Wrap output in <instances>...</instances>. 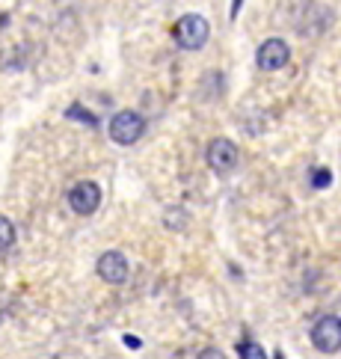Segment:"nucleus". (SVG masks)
Listing matches in <instances>:
<instances>
[{
	"label": "nucleus",
	"mask_w": 341,
	"mask_h": 359,
	"mask_svg": "<svg viewBox=\"0 0 341 359\" xmlns=\"http://www.w3.org/2000/svg\"><path fill=\"white\" fill-rule=\"evenodd\" d=\"M208 36H211V27L199 12H187V15H181L179 24H175V42H179V48H184V50L205 48Z\"/></svg>",
	"instance_id": "obj_1"
},
{
	"label": "nucleus",
	"mask_w": 341,
	"mask_h": 359,
	"mask_svg": "<svg viewBox=\"0 0 341 359\" xmlns=\"http://www.w3.org/2000/svg\"><path fill=\"white\" fill-rule=\"evenodd\" d=\"M146 131V119L137 110H119L110 119V140L119 146H134Z\"/></svg>",
	"instance_id": "obj_2"
},
{
	"label": "nucleus",
	"mask_w": 341,
	"mask_h": 359,
	"mask_svg": "<svg viewBox=\"0 0 341 359\" xmlns=\"http://www.w3.org/2000/svg\"><path fill=\"white\" fill-rule=\"evenodd\" d=\"M312 344L321 353H338L341 351V320L333 315H323L312 327Z\"/></svg>",
	"instance_id": "obj_3"
},
{
	"label": "nucleus",
	"mask_w": 341,
	"mask_h": 359,
	"mask_svg": "<svg viewBox=\"0 0 341 359\" xmlns=\"http://www.w3.org/2000/svg\"><path fill=\"white\" fill-rule=\"evenodd\" d=\"M237 161H241V151H237V146L232 143V140H225V137L211 140V146H208V166L214 172L229 175V172L237 170Z\"/></svg>",
	"instance_id": "obj_4"
},
{
	"label": "nucleus",
	"mask_w": 341,
	"mask_h": 359,
	"mask_svg": "<svg viewBox=\"0 0 341 359\" xmlns=\"http://www.w3.org/2000/svg\"><path fill=\"white\" fill-rule=\"evenodd\" d=\"M288 60H291V48H288L285 39H264L258 45L256 62L261 72H279L288 66Z\"/></svg>",
	"instance_id": "obj_5"
},
{
	"label": "nucleus",
	"mask_w": 341,
	"mask_h": 359,
	"mask_svg": "<svg viewBox=\"0 0 341 359\" xmlns=\"http://www.w3.org/2000/svg\"><path fill=\"white\" fill-rule=\"evenodd\" d=\"M69 205H71V211L81 214V217L95 214L98 205H101V187L95 182H78V184H71Z\"/></svg>",
	"instance_id": "obj_6"
},
{
	"label": "nucleus",
	"mask_w": 341,
	"mask_h": 359,
	"mask_svg": "<svg viewBox=\"0 0 341 359\" xmlns=\"http://www.w3.org/2000/svg\"><path fill=\"white\" fill-rule=\"evenodd\" d=\"M95 271H98L101 279L107 282V285H122V282L128 279L131 267H128V259H125L119 250H107V252H101Z\"/></svg>",
	"instance_id": "obj_7"
},
{
	"label": "nucleus",
	"mask_w": 341,
	"mask_h": 359,
	"mask_svg": "<svg viewBox=\"0 0 341 359\" xmlns=\"http://www.w3.org/2000/svg\"><path fill=\"white\" fill-rule=\"evenodd\" d=\"M12 243H15V226H12V220H6V217L0 214V252H6Z\"/></svg>",
	"instance_id": "obj_8"
},
{
	"label": "nucleus",
	"mask_w": 341,
	"mask_h": 359,
	"mask_svg": "<svg viewBox=\"0 0 341 359\" xmlns=\"http://www.w3.org/2000/svg\"><path fill=\"white\" fill-rule=\"evenodd\" d=\"M330 184H333V170H326V166H314V170H312V187L323 190Z\"/></svg>",
	"instance_id": "obj_9"
},
{
	"label": "nucleus",
	"mask_w": 341,
	"mask_h": 359,
	"mask_svg": "<svg viewBox=\"0 0 341 359\" xmlns=\"http://www.w3.org/2000/svg\"><path fill=\"white\" fill-rule=\"evenodd\" d=\"M241 359H267V353L261 351V344L246 341V344H241Z\"/></svg>",
	"instance_id": "obj_10"
},
{
	"label": "nucleus",
	"mask_w": 341,
	"mask_h": 359,
	"mask_svg": "<svg viewBox=\"0 0 341 359\" xmlns=\"http://www.w3.org/2000/svg\"><path fill=\"white\" fill-rule=\"evenodd\" d=\"M69 119H83V122H90V125H95V122H98L95 116H86V110H83V107H78V104H71V107H69Z\"/></svg>",
	"instance_id": "obj_11"
},
{
	"label": "nucleus",
	"mask_w": 341,
	"mask_h": 359,
	"mask_svg": "<svg viewBox=\"0 0 341 359\" xmlns=\"http://www.w3.org/2000/svg\"><path fill=\"white\" fill-rule=\"evenodd\" d=\"M196 359H225V353H223V351H217V348H205V351H202Z\"/></svg>",
	"instance_id": "obj_12"
},
{
	"label": "nucleus",
	"mask_w": 341,
	"mask_h": 359,
	"mask_svg": "<svg viewBox=\"0 0 341 359\" xmlns=\"http://www.w3.org/2000/svg\"><path fill=\"white\" fill-rule=\"evenodd\" d=\"M241 4H244V0H235V6H232V15H237V12H241Z\"/></svg>",
	"instance_id": "obj_13"
},
{
	"label": "nucleus",
	"mask_w": 341,
	"mask_h": 359,
	"mask_svg": "<svg viewBox=\"0 0 341 359\" xmlns=\"http://www.w3.org/2000/svg\"><path fill=\"white\" fill-rule=\"evenodd\" d=\"M338 320H341V318H338Z\"/></svg>",
	"instance_id": "obj_14"
}]
</instances>
